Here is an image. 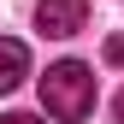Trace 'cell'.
Masks as SVG:
<instances>
[{
    "instance_id": "1",
    "label": "cell",
    "mask_w": 124,
    "mask_h": 124,
    "mask_svg": "<svg viewBox=\"0 0 124 124\" xmlns=\"http://www.w3.org/2000/svg\"><path fill=\"white\" fill-rule=\"evenodd\" d=\"M41 106L59 118V124H77L95 112V71L83 59H59V65L41 71Z\"/></svg>"
},
{
    "instance_id": "2",
    "label": "cell",
    "mask_w": 124,
    "mask_h": 124,
    "mask_svg": "<svg viewBox=\"0 0 124 124\" xmlns=\"http://www.w3.org/2000/svg\"><path fill=\"white\" fill-rule=\"evenodd\" d=\"M89 24V0H41L36 6V30L41 36H77V30Z\"/></svg>"
},
{
    "instance_id": "3",
    "label": "cell",
    "mask_w": 124,
    "mask_h": 124,
    "mask_svg": "<svg viewBox=\"0 0 124 124\" xmlns=\"http://www.w3.org/2000/svg\"><path fill=\"white\" fill-rule=\"evenodd\" d=\"M24 77H30V47L12 41V36H0V95H12Z\"/></svg>"
},
{
    "instance_id": "4",
    "label": "cell",
    "mask_w": 124,
    "mask_h": 124,
    "mask_svg": "<svg viewBox=\"0 0 124 124\" xmlns=\"http://www.w3.org/2000/svg\"><path fill=\"white\" fill-rule=\"evenodd\" d=\"M106 65H124V36H106Z\"/></svg>"
},
{
    "instance_id": "5",
    "label": "cell",
    "mask_w": 124,
    "mask_h": 124,
    "mask_svg": "<svg viewBox=\"0 0 124 124\" xmlns=\"http://www.w3.org/2000/svg\"><path fill=\"white\" fill-rule=\"evenodd\" d=\"M0 124H41V118H30V112H6Z\"/></svg>"
},
{
    "instance_id": "6",
    "label": "cell",
    "mask_w": 124,
    "mask_h": 124,
    "mask_svg": "<svg viewBox=\"0 0 124 124\" xmlns=\"http://www.w3.org/2000/svg\"><path fill=\"white\" fill-rule=\"evenodd\" d=\"M112 112H118V124H124V89H118V101H112Z\"/></svg>"
}]
</instances>
